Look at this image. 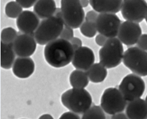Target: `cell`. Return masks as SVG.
Wrapping results in <instances>:
<instances>
[{"label":"cell","mask_w":147,"mask_h":119,"mask_svg":"<svg viewBox=\"0 0 147 119\" xmlns=\"http://www.w3.org/2000/svg\"><path fill=\"white\" fill-rule=\"evenodd\" d=\"M39 0H16L23 8H29L34 6Z\"/></svg>","instance_id":"obj_28"},{"label":"cell","mask_w":147,"mask_h":119,"mask_svg":"<svg viewBox=\"0 0 147 119\" xmlns=\"http://www.w3.org/2000/svg\"><path fill=\"white\" fill-rule=\"evenodd\" d=\"M105 113L101 106H93L82 114L81 119H106Z\"/></svg>","instance_id":"obj_22"},{"label":"cell","mask_w":147,"mask_h":119,"mask_svg":"<svg viewBox=\"0 0 147 119\" xmlns=\"http://www.w3.org/2000/svg\"><path fill=\"white\" fill-rule=\"evenodd\" d=\"M95 56L91 49L86 46H81L74 50L72 64L78 70L87 71L93 65Z\"/></svg>","instance_id":"obj_13"},{"label":"cell","mask_w":147,"mask_h":119,"mask_svg":"<svg viewBox=\"0 0 147 119\" xmlns=\"http://www.w3.org/2000/svg\"><path fill=\"white\" fill-rule=\"evenodd\" d=\"M142 34V29L139 23L125 21L120 26L117 38L126 46H133L137 44Z\"/></svg>","instance_id":"obj_11"},{"label":"cell","mask_w":147,"mask_h":119,"mask_svg":"<svg viewBox=\"0 0 147 119\" xmlns=\"http://www.w3.org/2000/svg\"><path fill=\"white\" fill-rule=\"evenodd\" d=\"M59 119H81L78 114L68 112L62 114Z\"/></svg>","instance_id":"obj_31"},{"label":"cell","mask_w":147,"mask_h":119,"mask_svg":"<svg viewBox=\"0 0 147 119\" xmlns=\"http://www.w3.org/2000/svg\"><path fill=\"white\" fill-rule=\"evenodd\" d=\"M65 26L61 8H57L55 15L43 19L39 24L33 36L37 43L45 45L58 39Z\"/></svg>","instance_id":"obj_2"},{"label":"cell","mask_w":147,"mask_h":119,"mask_svg":"<svg viewBox=\"0 0 147 119\" xmlns=\"http://www.w3.org/2000/svg\"><path fill=\"white\" fill-rule=\"evenodd\" d=\"M18 36V34L17 31L12 28V27H7L1 31V42L5 43L12 44L17 37Z\"/></svg>","instance_id":"obj_25"},{"label":"cell","mask_w":147,"mask_h":119,"mask_svg":"<svg viewBox=\"0 0 147 119\" xmlns=\"http://www.w3.org/2000/svg\"><path fill=\"white\" fill-rule=\"evenodd\" d=\"M109 39L106 37L105 36L102 34H98L96 36V38H95V41L96 44L99 46L101 47H103V46L106 44V43L107 42V40Z\"/></svg>","instance_id":"obj_30"},{"label":"cell","mask_w":147,"mask_h":119,"mask_svg":"<svg viewBox=\"0 0 147 119\" xmlns=\"http://www.w3.org/2000/svg\"><path fill=\"white\" fill-rule=\"evenodd\" d=\"M61 102L70 112L83 114L91 107L93 100L90 93L84 88H73L62 94Z\"/></svg>","instance_id":"obj_3"},{"label":"cell","mask_w":147,"mask_h":119,"mask_svg":"<svg viewBox=\"0 0 147 119\" xmlns=\"http://www.w3.org/2000/svg\"><path fill=\"white\" fill-rule=\"evenodd\" d=\"M22 119H26V118H22Z\"/></svg>","instance_id":"obj_38"},{"label":"cell","mask_w":147,"mask_h":119,"mask_svg":"<svg viewBox=\"0 0 147 119\" xmlns=\"http://www.w3.org/2000/svg\"><path fill=\"white\" fill-rule=\"evenodd\" d=\"M74 33L72 27L67 25H65L60 35V38L70 42V40L74 38Z\"/></svg>","instance_id":"obj_26"},{"label":"cell","mask_w":147,"mask_h":119,"mask_svg":"<svg viewBox=\"0 0 147 119\" xmlns=\"http://www.w3.org/2000/svg\"><path fill=\"white\" fill-rule=\"evenodd\" d=\"M126 114L129 119H147V104L145 100L140 98L128 102Z\"/></svg>","instance_id":"obj_17"},{"label":"cell","mask_w":147,"mask_h":119,"mask_svg":"<svg viewBox=\"0 0 147 119\" xmlns=\"http://www.w3.org/2000/svg\"><path fill=\"white\" fill-rule=\"evenodd\" d=\"M57 10L54 0H39L33 6V12L43 20L53 16Z\"/></svg>","instance_id":"obj_18"},{"label":"cell","mask_w":147,"mask_h":119,"mask_svg":"<svg viewBox=\"0 0 147 119\" xmlns=\"http://www.w3.org/2000/svg\"><path fill=\"white\" fill-rule=\"evenodd\" d=\"M98 14H97V12H96L94 10H91L89 11L85 17L86 21L87 22L90 23H96V20L97 19Z\"/></svg>","instance_id":"obj_29"},{"label":"cell","mask_w":147,"mask_h":119,"mask_svg":"<svg viewBox=\"0 0 147 119\" xmlns=\"http://www.w3.org/2000/svg\"><path fill=\"white\" fill-rule=\"evenodd\" d=\"M110 119H129L126 114L123 113H119L112 115Z\"/></svg>","instance_id":"obj_33"},{"label":"cell","mask_w":147,"mask_h":119,"mask_svg":"<svg viewBox=\"0 0 147 119\" xmlns=\"http://www.w3.org/2000/svg\"><path fill=\"white\" fill-rule=\"evenodd\" d=\"M121 20L116 14L100 13L96 22L97 32L108 39L117 36Z\"/></svg>","instance_id":"obj_10"},{"label":"cell","mask_w":147,"mask_h":119,"mask_svg":"<svg viewBox=\"0 0 147 119\" xmlns=\"http://www.w3.org/2000/svg\"><path fill=\"white\" fill-rule=\"evenodd\" d=\"M123 43L118 38H110L99 50L100 63L107 69L119 66L123 61L124 49Z\"/></svg>","instance_id":"obj_4"},{"label":"cell","mask_w":147,"mask_h":119,"mask_svg":"<svg viewBox=\"0 0 147 119\" xmlns=\"http://www.w3.org/2000/svg\"><path fill=\"white\" fill-rule=\"evenodd\" d=\"M122 62L133 74L141 77L147 76V52L138 47L128 48L124 52Z\"/></svg>","instance_id":"obj_6"},{"label":"cell","mask_w":147,"mask_h":119,"mask_svg":"<svg viewBox=\"0 0 147 119\" xmlns=\"http://www.w3.org/2000/svg\"><path fill=\"white\" fill-rule=\"evenodd\" d=\"M139 48L147 52V34H142L137 43Z\"/></svg>","instance_id":"obj_27"},{"label":"cell","mask_w":147,"mask_h":119,"mask_svg":"<svg viewBox=\"0 0 147 119\" xmlns=\"http://www.w3.org/2000/svg\"><path fill=\"white\" fill-rule=\"evenodd\" d=\"M80 3L83 8H86L88 7V5L90 4V1L89 0H80Z\"/></svg>","instance_id":"obj_34"},{"label":"cell","mask_w":147,"mask_h":119,"mask_svg":"<svg viewBox=\"0 0 147 119\" xmlns=\"http://www.w3.org/2000/svg\"><path fill=\"white\" fill-rule=\"evenodd\" d=\"M16 55L18 57H30L37 48V42L33 34H20L12 44Z\"/></svg>","instance_id":"obj_12"},{"label":"cell","mask_w":147,"mask_h":119,"mask_svg":"<svg viewBox=\"0 0 147 119\" xmlns=\"http://www.w3.org/2000/svg\"><path fill=\"white\" fill-rule=\"evenodd\" d=\"M34 62L30 57H18L16 59L12 67L14 75L18 78L30 77L34 71Z\"/></svg>","instance_id":"obj_15"},{"label":"cell","mask_w":147,"mask_h":119,"mask_svg":"<svg viewBox=\"0 0 147 119\" xmlns=\"http://www.w3.org/2000/svg\"><path fill=\"white\" fill-rule=\"evenodd\" d=\"M145 21H146V23H147V14H146V17H145Z\"/></svg>","instance_id":"obj_36"},{"label":"cell","mask_w":147,"mask_h":119,"mask_svg":"<svg viewBox=\"0 0 147 119\" xmlns=\"http://www.w3.org/2000/svg\"><path fill=\"white\" fill-rule=\"evenodd\" d=\"M93 10L100 13L116 14L121 10L123 0H89Z\"/></svg>","instance_id":"obj_16"},{"label":"cell","mask_w":147,"mask_h":119,"mask_svg":"<svg viewBox=\"0 0 147 119\" xmlns=\"http://www.w3.org/2000/svg\"><path fill=\"white\" fill-rule=\"evenodd\" d=\"M70 43H71V44L72 45V46L74 49V50L81 46H82V40L78 38H76V37H74L71 40H70Z\"/></svg>","instance_id":"obj_32"},{"label":"cell","mask_w":147,"mask_h":119,"mask_svg":"<svg viewBox=\"0 0 147 119\" xmlns=\"http://www.w3.org/2000/svg\"><path fill=\"white\" fill-rule=\"evenodd\" d=\"M127 102L119 89L110 87L103 92L100 100V106L106 113L113 115L122 113L126 109Z\"/></svg>","instance_id":"obj_7"},{"label":"cell","mask_w":147,"mask_h":119,"mask_svg":"<svg viewBox=\"0 0 147 119\" xmlns=\"http://www.w3.org/2000/svg\"><path fill=\"white\" fill-rule=\"evenodd\" d=\"M86 72L90 81L93 83L103 82L107 75V68L100 62L94 63Z\"/></svg>","instance_id":"obj_20"},{"label":"cell","mask_w":147,"mask_h":119,"mask_svg":"<svg viewBox=\"0 0 147 119\" xmlns=\"http://www.w3.org/2000/svg\"><path fill=\"white\" fill-rule=\"evenodd\" d=\"M80 30L82 35L88 38H93L98 32L96 23H90L86 21L81 25Z\"/></svg>","instance_id":"obj_24"},{"label":"cell","mask_w":147,"mask_h":119,"mask_svg":"<svg viewBox=\"0 0 147 119\" xmlns=\"http://www.w3.org/2000/svg\"><path fill=\"white\" fill-rule=\"evenodd\" d=\"M89 78L86 71H73L69 75V82L72 88L84 89L89 84Z\"/></svg>","instance_id":"obj_21"},{"label":"cell","mask_w":147,"mask_h":119,"mask_svg":"<svg viewBox=\"0 0 147 119\" xmlns=\"http://www.w3.org/2000/svg\"><path fill=\"white\" fill-rule=\"evenodd\" d=\"M61 10L65 25L76 29L84 23L86 15L80 0H61Z\"/></svg>","instance_id":"obj_5"},{"label":"cell","mask_w":147,"mask_h":119,"mask_svg":"<svg viewBox=\"0 0 147 119\" xmlns=\"http://www.w3.org/2000/svg\"><path fill=\"white\" fill-rule=\"evenodd\" d=\"M74 49L69 41L58 38L46 44L44 57L47 62L53 68L67 66L72 62Z\"/></svg>","instance_id":"obj_1"},{"label":"cell","mask_w":147,"mask_h":119,"mask_svg":"<svg viewBox=\"0 0 147 119\" xmlns=\"http://www.w3.org/2000/svg\"><path fill=\"white\" fill-rule=\"evenodd\" d=\"M145 102H146V104H147V95L146 96V98H145Z\"/></svg>","instance_id":"obj_37"},{"label":"cell","mask_w":147,"mask_h":119,"mask_svg":"<svg viewBox=\"0 0 147 119\" xmlns=\"http://www.w3.org/2000/svg\"><path fill=\"white\" fill-rule=\"evenodd\" d=\"M121 14L126 21L141 23L147 14V2L145 0H123Z\"/></svg>","instance_id":"obj_9"},{"label":"cell","mask_w":147,"mask_h":119,"mask_svg":"<svg viewBox=\"0 0 147 119\" xmlns=\"http://www.w3.org/2000/svg\"><path fill=\"white\" fill-rule=\"evenodd\" d=\"M119 89L127 102L140 98L145 89V84L141 77L130 74L123 78Z\"/></svg>","instance_id":"obj_8"},{"label":"cell","mask_w":147,"mask_h":119,"mask_svg":"<svg viewBox=\"0 0 147 119\" xmlns=\"http://www.w3.org/2000/svg\"><path fill=\"white\" fill-rule=\"evenodd\" d=\"M23 11V7L16 1L8 3L5 7L6 15L11 19H17Z\"/></svg>","instance_id":"obj_23"},{"label":"cell","mask_w":147,"mask_h":119,"mask_svg":"<svg viewBox=\"0 0 147 119\" xmlns=\"http://www.w3.org/2000/svg\"><path fill=\"white\" fill-rule=\"evenodd\" d=\"M39 119H53V117L49 114H45L42 115Z\"/></svg>","instance_id":"obj_35"},{"label":"cell","mask_w":147,"mask_h":119,"mask_svg":"<svg viewBox=\"0 0 147 119\" xmlns=\"http://www.w3.org/2000/svg\"><path fill=\"white\" fill-rule=\"evenodd\" d=\"M16 55L12 44L1 42V67L2 68L11 69L15 62Z\"/></svg>","instance_id":"obj_19"},{"label":"cell","mask_w":147,"mask_h":119,"mask_svg":"<svg viewBox=\"0 0 147 119\" xmlns=\"http://www.w3.org/2000/svg\"><path fill=\"white\" fill-rule=\"evenodd\" d=\"M40 19L34 12L23 11L16 20V25L20 32L33 34L40 24Z\"/></svg>","instance_id":"obj_14"}]
</instances>
